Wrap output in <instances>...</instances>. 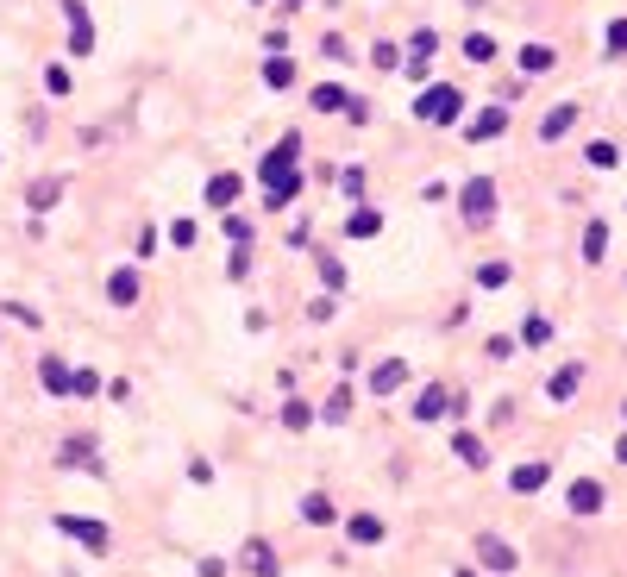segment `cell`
<instances>
[{
  "mask_svg": "<svg viewBox=\"0 0 627 577\" xmlns=\"http://www.w3.org/2000/svg\"><path fill=\"white\" fill-rule=\"evenodd\" d=\"M477 565H490V571H515V546H508L502 534H477Z\"/></svg>",
  "mask_w": 627,
  "mask_h": 577,
  "instance_id": "obj_5",
  "label": "cell"
},
{
  "mask_svg": "<svg viewBox=\"0 0 627 577\" xmlns=\"http://www.w3.org/2000/svg\"><path fill=\"white\" fill-rule=\"evenodd\" d=\"M602 51H609V57H627V19H615V26L602 32Z\"/></svg>",
  "mask_w": 627,
  "mask_h": 577,
  "instance_id": "obj_32",
  "label": "cell"
},
{
  "mask_svg": "<svg viewBox=\"0 0 627 577\" xmlns=\"http://www.w3.org/2000/svg\"><path fill=\"white\" fill-rule=\"evenodd\" d=\"M0 314H7V320H19V327H38V314H32V308H19V302H7Z\"/></svg>",
  "mask_w": 627,
  "mask_h": 577,
  "instance_id": "obj_40",
  "label": "cell"
},
{
  "mask_svg": "<svg viewBox=\"0 0 627 577\" xmlns=\"http://www.w3.org/2000/svg\"><path fill=\"white\" fill-rule=\"evenodd\" d=\"M38 383L51 389V396H76V371H69L63 358H38Z\"/></svg>",
  "mask_w": 627,
  "mask_h": 577,
  "instance_id": "obj_7",
  "label": "cell"
},
{
  "mask_svg": "<svg viewBox=\"0 0 627 577\" xmlns=\"http://www.w3.org/2000/svg\"><path fill=\"white\" fill-rule=\"evenodd\" d=\"M63 13H69V51L88 57V51H95V19H88L82 0H63Z\"/></svg>",
  "mask_w": 627,
  "mask_h": 577,
  "instance_id": "obj_3",
  "label": "cell"
},
{
  "mask_svg": "<svg viewBox=\"0 0 627 577\" xmlns=\"http://www.w3.org/2000/svg\"><path fill=\"white\" fill-rule=\"evenodd\" d=\"M345 233H352V239H377V233H383V214H377V207H352Z\"/></svg>",
  "mask_w": 627,
  "mask_h": 577,
  "instance_id": "obj_22",
  "label": "cell"
},
{
  "mask_svg": "<svg viewBox=\"0 0 627 577\" xmlns=\"http://www.w3.org/2000/svg\"><path fill=\"white\" fill-rule=\"evenodd\" d=\"M446 408H452V396H446V389H439V383H427L421 396H414V421L427 427V421H439V414H446Z\"/></svg>",
  "mask_w": 627,
  "mask_h": 577,
  "instance_id": "obj_13",
  "label": "cell"
},
{
  "mask_svg": "<svg viewBox=\"0 0 627 577\" xmlns=\"http://www.w3.org/2000/svg\"><path fill=\"white\" fill-rule=\"evenodd\" d=\"M577 389H584V364H559V371H552V383H546V396H552V402H571Z\"/></svg>",
  "mask_w": 627,
  "mask_h": 577,
  "instance_id": "obj_12",
  "label": "cell"
},
{
  "mask_svg": "<svg viewBox=\"0 0 627 577\" xmlns=\"http://www.w3.org/2000/svg\"><path fill=\"white\" fill-rule=\"evenodd\" d=\"M452 577H477V571H452Z\"/></svg>",
  "mask_w": 627,
  "mask_h": 577,
  "instance_id": "obj_43",
  "label": "cell"
},
{
  "mask_svg": "<svg viewBox=\"0 0 627 577\" xmlns=\"http://www.w3.org/2000/svg\"><path fill=\"white\" fill-rule=\"evenodd\" d=\"M370 63H377V69H402V51H396V44H377V51H370Z\"/></svg>",
  "mask_w": 627,
  "mask_h": 577,
  "instance_id": "obj_37",
  "label": "cell"
},
{
  "mask_svg": "<svg viewBox=\"0 0 627 577\" xmlns=\"http://www.w3.org/2000/svg\"><path fill=\"white\" fill-rule=\"evenodd\" d=\"M239 565H245L251 577H276V571H283V565H276V552H270V540H245Z\"/></svg>",
  "mask_w": 627,
  "mask_h": 577,
  "instance_id": "obj_10",
  "label": "cell"
},
{
  "mask_svg": "<svg viewBox=\"0 0 627 577\" xmlns=\"http://www.w3.org/2000/svg\"><path fill=\"white\" fill-rule=\"evenodd\" d=\"M283 7H301V0H283Z\"/></svg>",
  "mask_w": 627,
  "mask_h": 577,
  "instance_id": "obj_44",
  "label": "cell"
},
{
  "mask_svg": "<svg viewBox=\"0 0 627 577\" xmlns=\"http://www.w3.org/2000/svg\"><path fill=\"white\" fill-rule=\"evenodd\" d=\"M232 201H239V176H207V207H220V214H232Z\"/></svg>",
  "mask_w": 627,
  "mask_h": 577,
  "instance_id": "obj_16",
  "label": "cell"
},
{
  "mask_svg": "<svg viewBox=\"0 0 627 577\" xmlns=\"http://www.w3.org/2000/svg\"><path fill=\"white\" fill-rule=\"evenodd\" d=\"M251 7H264V0H251Z\"/></svg>",
  "mask_w": 627,
  "mask_h": 577,
  "instance_id": "obj_45",
  "label": "cell"
},
{
  "mask_svg": "<svg viewBox=\"0 0 627 577\" xmlns=\"http://www.w3.org/2000/svg\"><path fill=\"white\" fill-rule=\"evenodd\" d=\"M345 408H352V396H345V389H339V396H327V421H345Z\"/></svg>",
  "mask_w": 627,
  "mask_h": 577,
  "instance_id": "obj_41",
  "label": "cell"
},
{
  "mask_svg": "<svg viewBox=\"0 0 627 577\" xmlns=\"http://www.w3.org/2000/svg\"><path fill=\"white\" fill-rule=\"evenodd\" d=\"M226 276H232V283H245V276H251V258H245V251H232V264H226Z\"/></svg>",
  "mask_w": 627,
  "mask_h": 577,
  "instance_id": "obj_39",
  "label": "cell"
},
{
  "mask_svg": "<svg viewBox=\"0 0 627 577\" xmlns=\"http://www.w3.org/2000/svg\"><path fill=\"white\" fill-rule=\"evenodd\" d=\"M345 534H352V546H383L389 527H383V515H352V521H345Z\"/></svg>",
  "mask_w": 627,
  "mask_h": 577,
  "instance_id": "obj_11",
  "label": "cell"
},
{
  "mask_svg": "<svg viewBox=\"0 0 627 577\" xmlns=\"http://www.w3.org/2000/svg\"><path fill=\"white\" fill-rule=\"evenodd\" d=\"M57 195H63V182H57V176H44V182H38V189H32L26 201H32V214H44V207H51Z\"/></svg>",
  "mask_w": 627,
  "mask_h": 577,
  "instance_id": "obj_30",
  "label": "cell"
},
{
  "mask_svg": "<svg viewBox=\"0 0 627 577\" xmlns=\"http://www.w3.org/2000/svg\"><path fill=\"white\" fill-rule=\"evenodd\" d=\"M452 452H458V465H471V471H483V465H490V446H483L477 433H458V440H452Z\"/></svg>",
  "mask_w": 627,
  "mask_h": 577,
  "instance_id": "obj_19",
  "label": "cell"
},
{
  "mask_svg": "<svg viewBox=\"0 0 627 577\" xmlns=\"http://www.w3.org/2000/svg\"><path fill=\"white\" fill-rule=\"evenodd\" d=\"M283 427H289V433H308V427H314V408L289 396V402H283Z\"/></svg>",
  "mask_w": 627,
  "mask_h": 577,
  "instance_id": "obj_28",
  "label": "cell"
},
{
  "mask_svg": "<svg viewBox=\"0 0 627 577\" xmlns=\"http://www.w3.org/2000/svg\"><path fill=\"white\" fill-rule=\"evenodd\" d=\"M308 101H314V113H339V107H352V95H345L339 82H320V88H314Z\"/></svg>",
  "mask_w": 627,
  "mask_h": 577,
  "instance_id": "obj_24",
  "label": "cell"
},
{
  "mask_svg": "<svg viewBox=\"0 0 627 577\" xmlns=\"http://www.w3.org/2000/svg\"><path fill=\"white\" fill-rule=\"evenodd\" d=\"M320 283H327V289H345V264H339V258H320Z\"/></svg>",
  "mask_w": 627,
  "mask_h": 577,
  "instance_id": "obj_36",
  "label": "cell"
},
{
  "mask_svg": "<svg viewBox=\"0 0 627 577\" xmlns=\"http://www.w3.org/2000/svg\"><path fill=\"white\" fill-rule=\"evenodd\" d=\"M107 302H113V308H132V302H138V270H113V276H107Z\"/></svg>",
  "mask_w": 627,
  "mask_h": 577,
  "instance_id": "obj_17",
  "label": "cell"
},
{
  "mask_svg": "<svg viewBox=\"0 0 627 577\" xmlns=\"http://www.w3.org/2000/svg\"><path fill=\"white\" fill-rule=\"evenodd\" d=\"M508 276H515L508 264H483V270H477V283H483V289H508Z\"/></svg>",
  "mask_w": 627,
  "mask_h": 577,
  "instance_id": "obj_34",
  "label": "cell"
},
{
  "mask_svg": "<svg viewBox=\"0 0 627 577\" xmlns=\"http://www.w3.org/2000/svg\"><path fill=\"white\" fill-rule=\"evenodd\" d=\"M565 509H571V515H596V509H602V483H596V477H577L571 490H565Z\"/></svg>",
  "mask_w": 627,
  "mask_h": 577,
  "instance_id": "obj_8",
  "label": "cell"
},
{
  "mask_svg": "<svg viewBox=\"0 0 627 577\" xmlns=\"http://www.w3.org/2000/svg\"><path fill=\"white\" fill-rule=\"evenodd\" d=\"M458 207H464V220H471V226H490L496 220V182L490 176H471L458 189Z\"/></svg>",
  "mask_w": 627,
  "mask_h": 577,
  "instance_id": "obj_2",
  "label": "cell"
},
{
  "mask_svg": "<svg viewBox=\"0 0 627 577\" xmlns=\"http://www.w3.org/2000/svg\"><path fill=\"white\" fill-rule=\"evenodd\" d=\"M220 226H226V239H232V245H245V239H251V220H239V214H220Z\"/></svg>",
  "mask_w": 627,
  "mask_h": 577,
  "instance_id": "obj_35",
  "label": "cell"
},
{
  "mask_svg": "<svg viewBox=\"0 0 627 577\" xmlns=\"http://www.w3.org/2000/svg\"><path fill=\"white\" fill-rule=\"evenodd\" d=\"M458 113H464V95L452 82H427L414 95V120H427V126H458Z\"/></svg>",
  "mask_w": 627,
  "mask_h": 577,
  "instance_id": "obj_1",
  "label": "cell"
},
{
  "mask_svg": "<svg viewBox=\"0 0 627 577\" xmlns=\"http://www.w3.org/2000/svg\"><path fill=\"white\" fill-rule=\"evenodd\" d=\"M584 164H590V170H615V164H621V151L609 145V138H590V145H584Z\"/></svg>",
  "mask_w": 627,
  "mask_h": 577,
  "instance_id": "obj_25",
  "label": "cell"
},
{
  "mask_svg": "<svg viewBox=\"0 0 627 577\" xmlns=\"http://www.w3.org/2000/svg\"><path fill=\"white\" fill-rule=\"evenodd\" d=\"M508 132V113L502 107H483L471 126H464V138H471V145H490V138H502Z\"/></svg>",
  "mask_w": 627,
  "mask_h": 577,
  "instance_id": "obj_9",
  "label": "cell"
},
{
  "mask_svg": "<svg viewBox=\"0 0 627 577\" xmlns=\"http://www.w3.org/2000/svg\"><path fill=\"white\" fill-rule=\"evenodd\" d=\"M44 88H51V95H69V88H76V76H69L63 63H51V69H44Z\"/></svg>",
  "mask_w": 627,
  "mask_h": 577,
  "instance_id": "obj_33",
  "label": "cell"
},
{
  "mask_svg": "<svg viewBox=\"0 0 627 577\" xmlns=\"http://www.w3.org/2000/svg\"><path fill=\"white\" fill-rule=\"evenodd\" d=\"M63 465H82L88 477H101V471H107L101 458H95V440H69V446H63Z\"/></svg>",
  "mask_w": 627,
  "mask_h": 577,
  "instance_id": "obj_20",
  "label": "cell"
},
{
  "mask_svg": "<svg viewBox=\"0 0 627 577\" xmlns=\"http://www.w3.org/2000/svg\"><path fill=\"white\" fill-rule=\"evenodd\" d=\"M301 521H308V527H333L339 521V509H333V496H301Z\"/></svg>",
  "mask_w": 627,
  "mask_h": 577,
  "instance_id": "obj_18",
  "label": "cell"
},
{
  "mask_svg": "<svg viewBox=\"0 0 627 577\" xmlns=\"http://www.w3.org/2000/svg\"><path fill=\"white\" fill-rule=\"evenodd\" d=\"M602 251H609V226L590 220V226H584V264H602Z\"/></svg>",
  "mask_w": 627,
  "mask_h": 577,
  "instance_id": "obj_27",
  "label": "cell"
},
{
  "mask_svg": "<svg viewBox=\"0 0 627 577\" xmlns=\"http://www.w3.org/2000/svg\"><path fill=\"white\" fill-rule=\"evenodd\" d=\"M571 126H577V107H571V101H559V107H546V120H540V138L552 145V138H565Z\"/></svg>",
  "mask_w": 627,
  "mask_h": 577,
  "instance_id": "obj_15",
  "label": "cell"
},
{
  "mask_svg": "<svg viewBox=\"0 0 627 577\" xmlns=\"http://www.w3.org/2000/svg\"><path fill=\"white\" fill-rule=\"evenodd\" d=\"M264 88H295V63H289L283 51H276V57L264 63Z\"/></svg>",
  "mask_w": 627,
  "mask_h": 577,
  "instance_id": "obj_26",
  "label": "cell"
},
{
  "mask_svg": "<svg viewBox=\"0 0 627 577\" xmlns=\"http://www.w3.org/2000/svg\"><path fill=\"white\" fill-rule=\"evenodd\" d=\"M464 57H471V63H490V57H496V38H490V32H471V38H464Z\"/></svg>",
  "mask_w": 627,
  "mask_h": 577,
  "instance_id": "obj_29",
  "label": "cell"
},
{
  "mask_svg": "<svg viewBox=\"0 0 627 577\" xmlns=\"http://www.w3.org/2000/svg\"><path fill=\"white\" fill-rule=\"evenodd\" d=\"M546 339H552V320H546V314L521 320V345H546Z\"/></svg>",
  "mask_w": 627,
  "mask_h": 577,
  "instance_id": "obj_31",
  "label": "cell"
},
{
  "mask_svg": "<svg viewBox=\"0 0 627 577\" xmlns=\"http://www.w3.org/2000/svg\"><path fill=\"white\" fill-rule=\"evenodd\" d=\"M57 534L82 540L88 552H107V527H101V521H82V515H57Z\"/></svg>",
  "mask_w": 627,
  "mask_h": 577,
  "instance_id": "obj_4",
  "label": "cell"
},
{
  "mask_svg": "<svg viewBox=\"0 0 627 577\" xmlns=\"http://www.w3.org/2000/svg\"><path fill=\"white\" fill-rule=\"evenodd\" d=\"M546 69H559V51L552 44H521V76H546Z\"/></svg>",
  "mask_w": 627,
  "mask_h": 577,
  "instance_id": "obj_14",
  "label": "cell"
},
{
  "mask_svg": "<svg viewBox=\"0 0 627 577\" xmlns=\"http://www.w3.org/2000/svg\"><path fill=\"white\" fill-rule=\"evenodd\" d=\"M433 51H439V32L433 26H414L408 32V63H433Z\"/></svg>",
  "mask_w": 627,
  "mask_h": 577,
  "instance_id": "obj_23",
  "label": "cell"
},
{
  "mask_svg": "<svg viewBox=\"0 0 627 577\" xmlns=\"http://www.w3.org/2000/svg\"><path fill=\"white\" fill-rule=\"evenodd\" d=\"M615 458H621V465H627V440H621V446H615Z\"/></svg>",
  "mask_w": 627,
  "mask_h": 577,
  "instance_id": "obj_42",
  "label": "cell"
},
{
  "mask_svg": "<svg viewBox=\"0 0 627 577\" xmlns=\"http://www.w3.org/2000/svg\"><path fill=\"white\" fill-rule=\"evenodd\" d=\"M546 477H552V465H521L515 477H508V490H515V496H533V490H546Z\"/></svg>",
  "mask_w": 627,
  "mask_h": 577,
  "instance_id": "obj_21",
  "label": "cell"
},
{
  "mask_svg": "<svg viewBox=\"0 0 627 577\" xmlns=\"http://www.w3.org/2000/svg\"><path fill=\"white\" fill-rule=\"evenodd\" d=\"M170 245L189 251V245H195V226H189V220H170Z\"/></svg>",
  "mask_w": 627,
  "mask_h": 577,
  "instance_id": "obj_38",
  "label": "cell"
},
{
  "mask_svg": "<svg viewBox=\"0 0 627 577\" xmlns=\"http://www.w3.org/2000/svg\"><path fill=\"white\" fill-rule=\"evenodd\" d=\"M408 377H414V371H408L402 358H383L377 371H370V396H396V389H402Z\"/></svg>",
  "mask_w": 627,
  "mask_h": 577,
  "instance_id": "obj_6",
  "label": "cell"
}]
</instances>
